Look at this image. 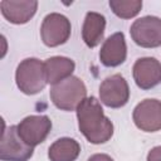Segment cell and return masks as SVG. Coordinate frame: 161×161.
Instances as JSON below:
<instances>
[{"mask_svg":"<svg viewBox=\"0 0 161 161\" xmlns=\"http://www.w3.org/2000/svg\"><path fill=\"white\" fill-rule=\"evenodd\" d=\"M77 119L80 133L93 145L106 143L113 136V123L103 113L99 101L93 96L78 106Z\"/></svg>","mask_w":161,"mask_h":161,"instance_id":"obj_1","label":"cell"},{"mask_svg":"<svg viewBox=\"0 0 161 161\" xmlns=\"http://www.w3.org/2000/svg\"><path fill=\"white\" fill-rule=\"evenodd\" d=\"M50 99L53 104L62 111H77L78 106L87 98V88L83 80L72 75L50 88Z\"/></svg>","mask_w":161,"mask_h":161,"instance_id":"obj_2","label":"cell"},{"mask_svg":"<svg viewBox=\"0 0 161 161\" xmlns=\"http://www.w3.org/2000/svg\"><path fill=\"white\" fill-rule=\"evenodd\" d=\"M18 88L28 96L42 92L47 86L44 63L38 58H26L19 63L15 70Z\"/></svg>","mask_w":161,"mask_h":161,"instance_id":"obj_3","label":"cell"},{"mask_svg":"<svg viewBox=\"0 0 161 161\" xmlns=\"http://www.w3.org/2000/svg\"><path fill=\"white\" fill-rule=\"evenodd\" d=\"M72 26L67 16L59 13L48 14L40 26V36L47 47L54 48L68 42L70 36Z\"/></svg>","mask_w":161,"mask_h":161,"instance_id":"obj_4","label":"cell"},{"mask_svg":"<svg viewBox=\"0 0 161 161\" xmlns=\"http://www.w3.org/2000/svg\"><path fill=\"white\" fill-rule=\"evenodd\" d=\"M132 40L142 48H157L161 45V19L152 15L142 16L131 25Z\"/></svg>","mask_w":161,"mask_h":161,"instance_id":"obj_5","label":"cell"},{"mask_svg":"<svg viewBox=\"0 0 161 161\" xmlns=\"http://www.w3.org/2000/svg\"><path fill=\"white\" fill-rule=\"evenodd\" d=\"M34 153V147L26 145L18 133L16 126H10L3 131L0 141L1 161H28Z\"/></svg>","mask_w":161,"mask_h":161,"instance_id":"obj_6","label":"cell"},{"mask_svg":"<svg viewBox=\"0 0 161 161\" xmlns=\"http://www.w3.org/2000/svg\"><path fill=\"white\" fill-rule=\"evenodd\" d=\"M99 99L109 108H121L130 99V87L121 74H113L103 79L99 86Z\"/></svg>","mask_w":161,"mask_h":161,"instance_id":"obj_7","label":"cell"},{"mask_svg":"<svg viewBox=\"0 0 161 161\" xmlns=\"http://www.w3.org/2000/svg\"><path fill=\"white\" fill-rule=\"evenodd\" d=\"M16 127L20 138L26 145L35 147L45 141L52 130V121L44 114H31L23 118Z\"/></svg>","mask_w":161,"mask_h":161,"instance_id":"obj_8","label":"cell"},{"mask_svg":"<svg viewBox=\"0 0 161 161\" xmlns=\"http://www.w3.org/2000/svg\"><path fill=\"white\" fill-rule=\"evenodd\" d=\"M132 119L137 128L143 132L161 130V101L147 98L141 101L132 112Z\"/></svg>","mask_w":161,"mask_h":161,"instance_id":"obj_9","label":"cell"},{"mask_svg":"<svg viewBox=\"0 0 161 161\" xmlns=\"http://www.w3.org/2000/svg\"><path fill=\"white\" fill-rule=\"evenodd\" d=\"M132 74L138 88L151 89L161 83V63L153 57L138 58L133 64Z\"/></svg>","mask_w":161,"mask_h":161,"instance_id":"obj_10","label":"cell"},{"mask_svg":"<svg viewBox=\"0 0 161 161\" xmlns=\"http://www.w3.org/2000/svg\"><path fill=\"white\" fill-rule=\"evenodd\" d=\"M127 57V45L125 34L117 31L109 35L102 44L99 50V60L104 67H118Z\"/></svg>","mask_w":161,"mask_h":161,"instance_id":"obj_11","label":"cell"},{"mask_svg":"<svg viewBox=\"0 0 161 161\" xmlns=\"http://www.w3.org/2000/svg\"><path fill=\"white\" fill-rule=\"evenodd\" d=\"M3 16L11 24H25L36 13V0H3L0 3Z\"/></svg>","mask_w":161,"mask_h":161,"instance_id":"obj_12","label":"cell"},{"mask_svg":"<svg viewBox=\"0 0 161 161\" xmlns=\"http://www.w3.org/2000/svg\"><path fill=\"white\" fill-rule=\"evenodd\" d=\"M106 29V18L96 11H88L86 14L83 26H82V38L87 47L96 48L102 40Z\"/></svg>","mask_w":161,"mask_h":161,"instance_id":"obj_13","label":"cell"},{"mask_svg":"<svg viewBox=\"0 0 161 161\" xmlns=\"http://www.w3.org/2000/svg\"><path fill=\"white\" fill-rule=\"evenodd\" d=\"M44 69L47 75V82L52 86L72 77L75 69V64L70 58L55 55L50 57L44 62Z\"/></svg>","mask_w":161,"mask_h":161,"instance_id":"obj_14","label":"cell"},{"mask_svg":"<svg viewBox=\"0 0 161 161\" xmlns=\"http://www.w3.org/2000/svg\"><path fill=\"white\" fill-rule=\"evenodd\" d=\"M80 153V145L70 137H62L54 141L48 150L50 161H75Z\"/></svg>","mask_w":161,"mask_h":161,"instance_id":"obj_15","label":"cell"},{"mask_svg":"<svg viewBox=\"0 0 161 161\" xmlns=\"http://www.w3.org/2000/svg\"><path fill=\"white\" fill-rule=\"evenodd\" d=\"M108 4L113 14L121 19H131L142 9V1L140 0H109Z\"/></svg>","mask_w":161,"mask_h":161,"instance_id":"obj_16","label":"cell"},{"mask_svg":"<svg viewBox=\"0 0 161 161\" xmlns=\"http://www.w3.org/2000/svg\"><path fill=\"white\" fill-rule=\"evenodd\" d=\"M146 161H161V146H156L151 148L147 153Z\"/></svg>","mask_w":161,"mask_h":161,"instance_id":"obj_17","label":"cell"},{"mask_svg":"<svg viewBox=\"0 0 161 161\" xmlns=\"http://www.w3.org/2000/svg\"><path fill=\"white\" fill-rule=\"evenodd\" d=\"M87 161H113V158L107 153H94Z\"/></svg>","mask_w":161,"mask_h":161,"instance_id":"obj_18","label":"cell"}]
</instances>
